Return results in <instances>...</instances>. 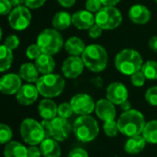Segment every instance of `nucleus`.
<instances>
[{
	"mask_svg": "<svg viewBox=\"0 0 157 157\" xmlns=\"http://www.w3.org/2000/svg\"><path fill=\"white\" fill-rule=\"evenodd\" d=\"M119 132L127 137L140 135L146 124L144 116L136 109L124 111L117 120Z\"/></svg>",
	"mask_w": 157,
	"mask_h": 157,
	"instance_id": "1",
	"label": "nucleus"
},
{
	"mask_svg": "<svg viewBox=\"0 0 157 157\" xmlns=\"http://www.w3.org/2000/svg\"><path fill=\"white\" fill-rule=\"evenodd\" d=\"M82 59L85 67L93 72H102L108 64V54L100 44H90L86 46L82 55Z\"/></svg>",
	"mask_w": 157,
	"mask_h": 157,
	"instance_id": "2",
	"label": "nucleus"
},
{
	"mask_svg": "<svg viewBox=\"0 0 157 157\" xmlns=\"http://www.w3.org/2000/svg\"><path fill=\"white\" fill-rule=\"evenodd\" d=\"M143 59L140 53L134 49H123L115 57L116 68L124 75H132L141 69Z\"/></svg>",
	"mask_w": 157,
	"mask_h": 157,
	"instance_id": "3",
	"label": "nucleus"
},
{
	"mask_svg": "<svg viewBox=\"0 0 157 157\" xmlns=\"http://www.w3.org/2000/svg\"><path fill=\"white\" fill-rule=\"evenodd\" d=\"M75 137L82 142H90L95 140L99 134V125L94 117L90 115L80 116L72 125Z\"/></svg>",
	"mask_w": 157,
	"mask_h": 157,
	"instance_id": "4",
	"label": "nucleus"
},
{
	"mask_svg": "<svg viewBox=\"0 0 157 157\" xmlns=\"http://www.w3.org/2000/svg\"><path fill=\"white\" fill-rule=\"evenodd\" d=\"M35 83L39 94L45 98H54L60 95L66 85L64 78L54 73L43 75Z\"/></svg>",
	"mask_w": 157,
	"mask_h": 157,
	"instance_id": "5",
	"label": "nucleus"
},
{
	"mask_svg": "<svg viewBox=\"0 0 157 157\" xmlns=\"http://www.w3.org/2000/svg\"><path fill=\"white\" fill-rule=\"evenodd\" d=\"M36 44L42 53L56 55L64 46V40L61 33L56 29H45L37 37Z\"/></svg>",
	"mask_w": 157,
	"mask_h": 157,
	"instance_id": "6",
	"label": "nucleus"
},
{
	"mask_svg": "<svg viewBox=\"0 0 157 157\" xmlns=\"http://www.w3.org/2000/svg\"><path fill=\"white\" fill-rule=\"evenodd\" d=\"M20 130L22 140L29 145H38L44 140L41 123L33 118H25L21 124Z\"/></svg>",
	"mask_w": 157,
	"mask_h": 157,
	"instance_id": "7",
	"label": "nucleus"
},
{
	"mask_svg": "<svg viewBox=\"0 0 157 157\" xmlns=\"http://www.w3.org/2000/svg\"><path fill=\"white\" fill-rule=\"evenodd\" d=\"M94 16L95 23L104 30L116 29L123 21L121 12L116 7L110 6H104L98 12H96Z\"/></svg>",
	"mask_w": 157,
	"mask_h": 157,
	"instance_id": "8",
	"label": "nucleus"
},
{
	"mask_svg": "<svg viewBox=\"0 0 157 157\" xmlns=\"http://www.w3.org/2000/svg\"><path fill=\"white\" fill-rule=\"evenodd\" d=\"M32 21V14L26 6H19L9 14L10 26L16 31H23L29 27Z\"/></svg>",
	"mask_w": 157,
	"mask_h": 157,
	"instance_id": "9",
	"label": "nucleus"
},
{
	"mask_svg": "<svg viewBox=\"0 0 157 157\" xmlns=\"http://www.w3.org/2000/svg\"><path fill=\"white\" fill-rule=\"evenodd\" d=\"M73 112L78 116L91 115L95 108V102L93 97L87 94H78L70 100Z\"/></svg>",
	"mask_w": 157,
	"mask_h": 157,
	"instance_id": "10",
	"label": "nucleus"
},
{
	"mask_svg": "<svg viewBox=\"0 0 157 157\" xmlns=\"http://www.w3.org/2000/svg\"><path fill=\"white\" fill-rule=\"evenodd\" d=\"M85 67V65L80 56H70L67 57L62 65V73L66 78H78Z\"/></svg>",
	"mask_w": 157,
	"mask_h": 157,
	"instance_id": "11",
	"label": "nucleus"
},
{
	"mask_svg": "<svg viewBox=\"0 0 157 157\" xmlns=\"http://www.w3.org/2000/svg\"><path fill=\"white\" fill-rule=\"evenodd\" d=\"M21 87V78L15 73H9L0 78V93L11 95L17 94Z\"/></svg>",
	"mask_w": 157,
	"mask_h": 157,
	"instance_id": "12",
	"label": "nucleus"
},
{
	"mask_svg": "<svg viewBox=\"0 0 157 157\" xmlns=\"http://www.w3.org/2000/svg\"><path fill=\"white\" fill-rule=\"evenodd\" d=\"M52 124V129H53V136L56 140L58 142L66 140L71 131H72V126L69 124L67 118H63L60 117H56L51 120Z\"/></svg>",
	"mask_w": 157,
	"mask_h": 157,
	"instance_id": "13",
	"label": "nucleus"
},
{
	"mask_svg": "<svg viewBox=\"0 0 157 157\" xmlns=\"http://www.w3.org/2000/svg\"><path fill=\"white\" fill-rule=\"evenodd\" d=\"M106 99L112 102L114 105H119L128 97V92L127 87L121 82H113L109 84L105 92Z\"/></svg>",
	"mask_w": 157,
	"mask_h": 157,
	"instance_id": "14",
	"label": "nucleus"
},
{
	"mask_svg": "<svg viewBox=\"0 0 157 157\" xmlns=\"http://www.w3.org/2000/svg\"><path fill=\"white\" fill-rule=\"evenodd\" d=\"M94 112L96 116L104 122L109 120H115L117 116V110L115 105L108 99H100L95 103Z\"/></svg>",
	"mask_w": 157,
	"mask_h": 157,
	"instance_id": "15",
	"label": "nucleus"
},
{
	"mask_svg": "<svg viewBox=\"0 0 157 157\" xmlns=\"http://www.w3.org/2000/svg\"><path fill=\"white\" fill-rule=\"evenodd\" d=\"M39 94L36 85L28 83L21 85L16 94V99L22 105H31L38 99Z\"/></svg>",
	"mask_w": 157,
	"mask_h": 157,
	"instance_id": "16",
	"label": "nucleus"
},
{
	"mask_svg": "<svg viewBox=\"0 0 157 157\" xmlns=\"http://www.w3.org/2000/svg\"><path fill=\"white\" fill-rule=\"evenodd\" d=\"M95 23V16L85 10H78L72 15V25L78 30H89Z\"/></svg>",
	"mask_w": 157,
	"mask_h": 157,
	"instance_id": "17",
	"label": "nucleus"
},
{
	"mask_svg": "<svg viewBox=\"0 0 157 157\" xmlns=\"http://www.w3.org/2000/svg\"><path fill=\"white\" fill-rule=\"evenodd\" d=\"M128 18L133 23L143 25L151 20V11L144 5L136 4L130 7L128 10Z\"/></svg>",
	"mask_w": 157,
	"mask_h": 157,
	"instance_id": "18",
	"label": "nucleus"
},
{
	"mask_svg": "<svg viewBox=\"0 0 157 157\" xmlns=\"http://www.w3.org/2000/svg\"><path fill=\"white\" fill-rule=\"evenodd\" d=\"M40 149L44 157H60L61 147L54 138L44 139L40 143Z\"/></svg>",
	"mask_w": 157,
	"mask_h": 157,
	"instance_id": "19",
	"label": "nucleus"
},
{
	"mask_svg": "<svg viewBox=\"0 0 157 157\" xmlns=\"http://www.w3.org/2000/svg\"><path fill=\"white\" fill-rule=\"evenodd\" d=\"M38 112L43 119L52 120L57 116V105L50 98H45L39 103Z\"/></svg>",
	"mask_w": 157,
	"mask_h": 157,
	"instance_id": "20",
	"label": "nucleus"
},
{
	"mask_svg": "<svg viewBox=\"0 0 157 157\" xmlns=\"http://www.w3.org/2000/svg\"><path fill=\"white\" fill-rule=\"evenodd\" d=\"M35 66L40 73L43 75L52 73L56 67V62L52 56V55L42 53L35 59Z\"/></svg>",
	"mask_w": 157,
	"mask_h": 157,
	"instance_id": "21",
	"label": "nucleus"
},
{
	"mask_svg": "<svg viewBox=\"0 0 157 157\" xmlns=\"http://www.w3.org/2000/svg\"><path fill=\"white\" fill-rule=\"evenodd\" d=\"M146 140L142 137V135H135L132 137H128L127 141L125 142L124 150L128 154H138L146 146Z\"/></svg>",
	"mask_w": 157,
	"mask_h": 157,
	"instance_id": "22",
	"label": "nucleus"
},
{
	"mask_svg": "<svg viewBox=\"0 0 157 157\" xmlns=\"http://www.w3.org/2000/svg\"><path fill=\"white\" fill-rule=\"evenodd\" d=\"M64 47L67 54H69L70 56H80L84 52L86 45L81 38L72 36L66 41V43L64 44Z\"/></svg>",
	"mask_w": 157,
	"mask_h": 157,
	"instance_id": "23",
	"label": "nucleus"
},
{
	"mask_svg": "<svg viewBox=\"0 0 157 157\" xmlns=\"http://www.w3.org/2000/svg\"><path fill=\"white\" fill-rule=\"evenodd\" d=\"M5 157H28V149L19 141L12 140L6 144L4 149Z\"/></svg>",
	"mask_w": 157,
	"mask_h": 157,
	"instance_id": "24",
	"label": "nucleus"
},
{
	"mask_svg": "<svg viewBox=\"0 0 157 157\" xmlns=\"http://www.w3.org/2000/svg\"><path fill=\"white\" fill-rule=\"evenodd\" d=\"M39 70L37 69L35 64L32 63H25L21 65L20 68V76L22 80H24L27 82L33 83L36 82L38 81L39 77Z\"/></svg>",
	"mask_w": 157,
	"mask_h": 157,
	"instance_id": "25",
	"label": "nucleus"
},
{
	"mask_svg": "<svg viewBox=\"0 0 157 157\" xmlns=\"http://www.w3.org/2000/svg\"><path fill=\"white\" fill-rule=\"evenodd\" d=\"M72 24V16L67 11H58L52 19V25L58 31H64Z\"/></svg>",
	"mask_w": 157,
	"mask_h": 157,
	"instance_id": "26",
	"label": "nucleus"
},
{
	"mask_svg": "<svg viewBox=\"0 0 157 157\" xmlns=\"http://www.w3.org/2000/svg\"><path fill=\"white\" fill-rule=\"evenodd\" d=\"M141 135L147 143L157 144V119L146 122Z\"/></svg>",
	"mask_w": 157,
	"mask_h": 157,
	"instance_id": "27",
	"label": "nucleus"
},
{
	"mask_svg": "<svg viewBox=\"0 0 157 157\" xmlns=\"http://www.w3.org/2000/svg\"><path fill=\"white\" fill-rule=\"evenodd\" d=\"M13 62L12 50L5 44L0 45V72H4L11 67Z\"/></svg>",
	"mask_w": 157,
	"mask_h": 157,
	"instance_id": "28",
	"label": "nucleus"
},
{
	"mask_svg": "<svg viewBox=\"0 0 157 157\" xmlns=\"http://www.w3.org/2000/svg\"><path fill=\"white\" fill-rule=\"evenodd\" d=\"M140 70L147 80H157V61L149 60L143 63Z\"/></svg>",
	"mask_w": 157,
	"mask_h": 157,
	"instance_id": "29",
	"label": "nucleus"
},
{
	"mask_svg": "<svg viewBox=\"0 0 157 157\" xmlns=\"http://www.w3.org/2000/svg\"><path fill=\"white\" fill-rule=\"evenodd\" d=\"M104 128V132L105 134L109 137V138H114L117 135V133L119 132L118 129V126H117V122L116 120H109V121H105L104 123L103 126Z\"/></svg>",
	"mask_w": 157,
	"mask_h": 157,
	"instance_id": "30",
	"label": "nucleus"
},
{
	"mask_svg": "<svg viewBox=\"0 0 157 157\" xmlns=\"http://www.w3.org/2000/svg\"><path fill=\"white\" fill-rule=\"evenodd\" d=\"M12 130L8 125L0 123V144L10 142L12 139Z\"/></svg>",
	"mask_w": 157,
	"mask_h": 157,
	"instance_id": "31",
	"label": "nucleus"
},
{
	"mask_svg": "<svg viewBox=\"0 0 157 157\" xmlns=\"http://www.w3.org/2000/svg\"><path fill=\"white\" fill-rule=\"evenodd\" d=\"M73 109L70 103H62L57 106V116L63 118H68L73 115Z\"/></svg>",
	"mask_w": 157,
	"mask_h": 157,
	"instance_id": "32",
	"label": "nucleus"
},
{
	"mask_svg": "<svg viewBox=\"0 0 157 157\" xmlns=\"http://www.w3.org/2000/svg\"><path fill=\"white\" fill-rule=\"evenodd\" d=\"M145 100L151 106H157V86H152L145 92Z\"/></svg>",
	"mask_w": 157,
	"mask_h": 157,
	"instance_id": "33",
	"label": "nucleus"
},
{
	"mask_svg": "<svg viewBox=\"0 0 157 157\" xmlns=\"http://www.w3.org/2000/svg\"><path fill=\"white\" fill-rule=\"evenodd\" d=\"M146 80H147V78H145V76H144V74L142 73L141 70H139V71L133 73L132 75H130V82H131L132 85L135 86V87L143 86Z\"/></svg>",
	"mask_w": 157,
	"mask_h": 157,
	"instance_id": "34",
	"label": "nucleus"
},
{
	"mask_svg": "<svg viewBox=\"0 0 157 157\" xmlns=\"http://www.w3.org/2000/svg\"><path fill=\"white\" fill-rule=\"evenodd\" d=\"M41 54H42V51L37 44H30L26 49V56L31 60H35Z\"/></svg>",
	"mask_w": 157,
	"mask_h": 157,
	"instance_id": "35",
	"label": "nucleus"
},
{
	"mask_svg": "<svg viewBox=\"0 0 157 157\" xmlns=\"http://www.w3.org/2000/svg\"><path fill=\"white\" fill-rule=\"evenodd\" d=\"M102 6L103 4L100 0H86L85 2V9L92 13L98 12L103 8Z\"/></svg>",
	"mask_w": 157,
	"mask_h": 157,
	"instance_id": "36",
	"label": "nucleus"
},
{
	"mask_svg": "<svg viewBox=\"0 0 157 157\" xmlns=\"http://www.w3.org/2000/svg\"><path fill=\"white\" fill-rule=\"evenodd\" d=\"M20 39H19V37L17 36V35H15V34H10V35H9L7 38H6V40H5V45L8 47V48H10V50H15V49H17L18 47H19V45H20Z\"/></svg>",
	"mask_w": 157,
	"mask_h": 157,
	"instance_id": "37",
	"label": "nucleus"
},
{
	"mask_svg": "<svg viewBox=\"0 0 157 157\" xmlns=\"http://www.w3.org/2000/svg\"><path fill=\"white\" fill-rule=\"evenodd\" d=\"M12 4L10 0H0V16H5L11 12Z\"/></svg>",
	"mask_w": 157,
	"mask_h": 157,
	"instance_id": "38",
	"label": "nucleus"
},
{
	"mask_svg": "<svg viewBox=\"0 0 157 157\" xmlns=\"http://www.w3.org/2000/svg\"><path fill=\"white\" fill-rule=\"evenodd\" d=\"M103 31H104L103 28H101L99 25H97L96 23H94V24L88 30V34H89V36H90L91 38H93V39H97V38H99V37L102 35Z\"/></svg>",
	"mask_w": 157,
	"mask_h": 157,
	"instance_id": "39",
	"label": "nucleus"
},
{
	"mask_svg": "<svg viewBox=\"0 0 157 157\" xmlns=\"http://www.w3.org/2000/svg\"><path fill=\"white\" fill-rule=\"evenodd\" d=\"M41 125H42L44 132V139L52 138V136H53V129H52L51 120L43 119V121L41 122Z\"/></svg>",
	"mask_w": 157,
	"mask_h": 157,
	"instance_id": "40",
	"label": "nucleus"
},
{
	"mask_svg": "<svg viewBox=\"0 0 157 157\" xmlns=\"http://www.w3.org/2000/svg\"><path fill=\"white\" fill-rule=\"evenodd\" d=\"M67 157H89V154L87 151L82 148H75L69 151Z\"/></svg>",
	"mask_w": 157,
	"mask_h": 157,
	"instance_id": "41",
	"label": "nucleus"
},
{
	"mask_svg": "<svg viewBox=\"0 0 157 157\" xmlns=\"http://www.w3.org/2000/svg\"><path fill=\"white\" fill-rule=\"evenodd\" d=\"M46 0H25V6L32 10H36L44 6Z\"/></svg>",
	"mask_w": 157,
	"mask_h": 157,
	"instance_id": "42",
	"label": "nucleus"
},
{
	"mask_svg": "<svg viewBox=\"0 0 157 157\" xmlns=\"http://www.w3.org/2000/svg\"><path fill=\"white\" fill-rule=\"evenodd\" d=\"M42 151L41 149L36 147L35 145H31L28 148V157H41Z\"/></svg>",
	"mask_w": 157,
	"mask_h": 157,
	"instance_id": "43",
	"label": "nucleus"
},
{
	"mask_svg": "<svg viewBox=\"0 0 157 157\" xmlns=\"http://www.w3.org/2000/svg\"><path fill=\"white\" fill-rule=\"evenodd\" d=\"M57 2L63 8H71L75 5L76 0H57Z\"/></svg>",
	"mask_w": 157,
	"mask_h": 157,
	"instance_id": "44",
	"label": "nucleus"
},
{
	"mask_svg": "<svg viewBox=\"0 0 157 157\" xmlns=\"http://www.w3.org/2000/svg\"><path fill=\"white\" fill-rule=\"evenodd\" d=\"M148 45H149V47L151 48V50H152L153 52L157 53V35L152 36V37L149 40Z\"/></svg>",
	"mask_w": 157,
	"mask_h": 157,
	"instance_id": "45",
	"label": "nucleus"
},
{
	"mask_svg": "<svg viewBox=\"0 0 157 157\" xmlns=\"http://www.w3.org/2000/svg\"><path fill=\"white\" fill-rule=\"evenodd\" d=\"M91 82H92V84L96 88H102L103 87L104 82H103V78L101 77H94L92 78Z\"/></svg>",
	"mask_w": 157,
	"mask_h": 157,
	"instance_id": "46",
	"label": "nucleus"
},
{
	"mask_svg": "<svg viewBox=\"0 0 157 157\" xmlns=\"http://www.w3.org/2000/svg\"><path fill=\"white\" fill-rule=\"evenodd\" d=\"M101 3L103 4V6H110V7H115L116 5H117L121 0H100Z\"/></svg>",
	"mask_w": 157,
	"mask_h": 157,
	"instance_id": "47",
	"label": "nucleus"
},
{
	"mask_svg": "<svg viewBox=\"0 0 157 157\" xmlns=\"http://www.w3.org/2000/svg\"><path fill=\"white\" fill-rule=\"evenodd\" d=\"M119 106H120V108L123 110V112L131 109V104H130V102H129L128 100H126L125 102H123L122 104H120Z\"/></svg>",
	"mask_w": 157,
	"mask_h": 157,
	"instance_id": "48",
	"label": "nucleus"
},
{
	"mask_svg": "<svg viewBox=\"0 0 157 157\" xmlns=\"http://www.w3.org/2000/svg\"><path fill=\"white\" fill-rule=\"evenodd\" d=\"M11 2L13 7H19V6H22V4L25 3V0H10Z\"/></svg>",
	"mask_w": 157,
	"mask_h": 157,
	"instance_id": "49",
	"label": "nucleus"
},
{
	"mask_svg": "<svg viewBox=\"0 0 157 157\" xmlns=\"http://www.w3.org/2000/svg\"><path fill=\"white\" fill-rule=\"evenodd\" d=\"M2 35H3V33H2V29H1V27H0V40H1V38H2Z\"/></svg>",
	"mask_w": 157,
	"mask_h": 157,
	"instance_id": "50",
	"label": "nucleus"
},
{
	"mask_svg": "<svg viewBox=\"0 0 157 157\" xmlns=\"http://www.w3.org/2000/svg\"><path fill=\"white\" fill-rule=\"evenodd\" d=\"M154 1H155V2H156V4H157V0H154Z\"/></svg>",
	"mask_w": 157,
	"mask_h": 157,
	"instance_id": "51",
	"label": "nucleus"
}]
</instances>
